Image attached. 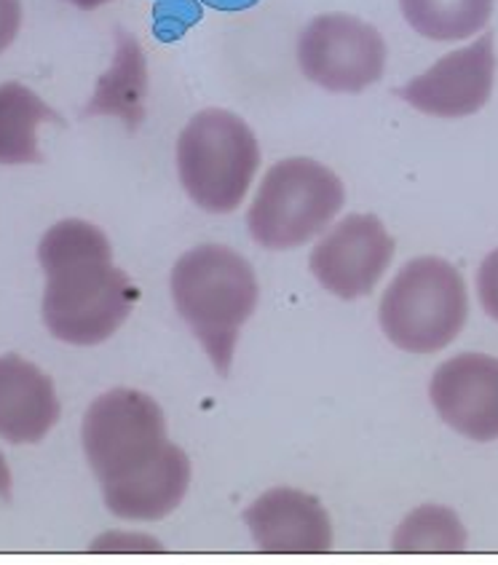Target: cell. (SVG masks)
<instances>
[{
    "instance_id": "17",
    "label": "cell",
    "mask_w": 498,
    "mask_h": 565,
    "mask_svg": "<svg viewBox=\"0 0 498 565\" xmlns=\"http://www.w3.org/2000/svg\"><path fill=\"white\" fill-rule=\"evenodd\" d=\"M392 547L400 555H458L466 550V529L451 507L424 504L402 520Z\"/></svg>"
},
{
    "instance_id": "21",
    "label": "cell",
    "mask_w": 498,
    "mask_h": 565,
    "mask_svg": "<svg viewBox=\"0 0 498 565\" xmlns=\"http://www.w3.org/2000/svg\"><path fill=\"white\" fill-rule=\"evenodd\" d=\"M11 495V469L6 463L3 454H0V499H9Z\"/></svg>"
},
{
    "instance_id": "2",
    "label": "cell",
    "mask_w": 498,
    "mask_h": 565,
    "mask_svg": "<svg viewBox=\"0 0 498 565\" xmlns=\"http://www.w3.org/2000/svg\"><path fill=\"white\" fill-rule=\"evenodd\" d=\"M169 285L182 322L225 379L231 373L239 332L261 300L255 268L236 249L201 244L178 257Z\"/></svg>"
},
{
    "instance_id": "4",
    "label": "cell",
    "mask_w": 498,
    "mask_h": 565,
    "mask_svg": "<svg viewBox=\"0 0 498 565\" xmlns=\"http://www.w3.org/2000/svg\"><path fill=\"white\" fill-rule=\"evenodd\" d=\"M469 317L466 285L443 257H413L381 298L383 335L407 354H437L462 335Z\"/></svg>"
},
{
    "instance_id": "6",
    "label": "cell",
    "mask_w": 498,
    "mask_h": 565,
    "mask_svg": "<svg viewBox=\"0 0 498 565\" xmlns=\"http://www.w3.org/2000/svg\"><path fill=\"white\" fill-rule=\"evenodd\" d=\"M86 461L99 486H113L156 461L167 448L159 402L137 388H110L89 405L81 426Z\"/></svg>"
},
{
    "instance_id": "22",
    "label": "cell",
    "mask_w": 498,
    "mask_h": 565,
    "mask_svg": "<svg viewBox=\"0 0 498 565\" xmlns=\"http://www.w3.org/2000/svg\"><path fill=\"white\" fill-rule=\"evenodd\" d=\"M75 6H84V9H92V6H99V3H107V0H73Z\"/></svg>"
},
{
    "instance_id": "15",
    "label": "cell",
    "mask_w": 498,
    "mask_h": 565,
    "mask_svg": "<svg viewBox=\"0 0 498 565\" xmlns=\"http://www.w3.org/2000/svg\"><path fill=\"white\" fill-rule=\"evenodd\" d=\"M60 116L28 86L0 84V167L41 164L38 129Z\"/></svg>"
},
{
    "instance_id": "5",
    "label": "cell",
    "mask_w": 498,
    "mask_h": 565,
    "mask_svg": "<svg viewBox=\"0 0 498 565\" xmlns=\"http://www.w3.org/2000/svg\"><path fill=\"white\" fill-rule=\"evenodd\" d=\"M343 180L314 159L274 164L257 188L247 212V228L263 249H295L325 234L343 210Z\"/></svg>"
},
{
    "instance_id": "14",
    "label": "cell",
    "mask_w": 498,
    "mask_h": 565,
    "mask_svg": "<svg viewBox=\"0 0 498 565\" xmlns=\"http://www.w3.org/2000/svg\"><path fill=\"white\" fill-rule=\"evenodd\" d=\"M145 103H148L145 52L135 35L118 30L116 54H113L107 73L99 75L84 116H110L124 121L129 129H137L145 121Z\"/></svg>"
},
{
    "instance_id": "3",
    "label": "cell",
    "mask_w": 498,
    "mask_h": 565,
    "mask_svg": "<svg viewBox=\"0 0 498 565\" xmlns=\"http://www.w3.org/2000/svg\"><path fill=\"white\" fill-rule=\"evenodd\" d=\"M261 169L255 131L236 113L206 108L178 137V178L182 191L210 215L236 212Z\"/></svg>"
},
{
    "instance_id": "8",
    "label": "cell",
    "mask_w": 498,
    "mask_h": 565,
    "mask_svg": "<svg viewBox=\"0 0 498 565\" xmlns=\"http://www.w3.org/2000/svg\"><path fill=\"white\" fill-rule=\"evenodd\" d=\"M394 238L375 215H349L332 225L308 257L314 279L340 300L375 290L394 260Z\"/></svg>"
},
{
    "instance_id": "16",
    "label": "cell",
    "mask_w": 498,
    "mask_h": 565,
    "mask_svg": "<svg viewBox=\"0 0 498 565\" xmlns=\"http://www.w3.org/2000/svg\"><path fill=\"white\" fill-rule=\"evenodd\" d=\"M496 0H400L402 17L421 38L456 43L488 28Z\"/></svg>"
},
{
    "instance_id": "13",
    "label": "cell",
    "mask_w": 498,
    "mask_h": 565,
    "mask_svg": "<svg viewBox=\"0 0 498 565\" xmlns=\"http://www.w3.org/2000/svg\"><path fill=\"white\" fill-rule=\"evenodd\" d=\"M191 488V461L186 450L167 443L156 461L121 482L103 488L105 507L121 520H161L172 514Z\"/></svg>"
},
{
    "instance_id": "19",
    "label": "cell",
    "mask_w": 498,
    "mask_h": 565,
    "mask_svg": "<svg viewBox=\"0 0 498 565\" xmlns=\"http://www.w3.org/2000/svg\"><path fill=\"white\" fill-rule=\"evenodd\" d=\"M94 552H161L163 547L140 533H107L92 544Z\"/></svg>"
},
{
    "instance_id": "18",
    "label": "cell",
    "mask_w": 498,
    "mask_h": 565,
    "mask_svg": "<svg viewBox=\"0 0 498 565\" xmlns=\"http://www.w3.org/2000/svg\"><path fill=\"white\" fill-rule=\"evenodd\" d=\"M477 298L494 322H498V249H494L477 268Z\"/></svg>"
},
{
    "instance_id": "1",
    "label": "cell",
    "mask_w": 498,
    "mask_h": 565,
    "mask_svg": "<svg viewBox=\"0 0 498 565\" xmlns=\"http://www.w3.org/2000/svg\"><path fill=\"white\" fill-rule=\"evenodd\" d=\"M46 274L43 322L56 341L97 347L116 335L135 309V281L113 266L105 231L86 220H62L38 244Z\"/></svg>"
},
{
    "instance_id": "11",
    "label": "cell",
    "mask_w": 498,
    "mask_h": 565,
    "mask_svg": "<svg viewBox=\"0 0 498 565\" xmlns=\"http://www.w3.org/2000/svg\"><path fill=\"white\" fill-rule=\"evenodd\" d=\"M257 550L268 555H325L332 550L330 514L298 488H271L244 512Z\"/></svg>"
},
{
    "instance_id": "12",
    "label": "cell",
    "mask_w": 498,
    "mask_h": 565,
    "mask_svg": "<svg viewBox=\"0 0 498 565\" xmlns=\"http://www.w3.org/2000/svg\"><path fill=\"white\" fill-rule=\"evenodd\" d=\"M60 420L52 379L17 354L0 356V439L11 445L41 443Z\"/></svg>"
},
{
    "instance_id": "9",
    "label": "cell",
    "mask_w": 498,
    "mask_h": 565,
    "mask_svg": "<svg viewBox=\"0 0 498 565\" xmlns=\"http://www.w3.org/2000/svg\"><path fill=\"white\" fill-rule=\"evenodd\" d=\"M496 81L494 35L485 33L469 46L456 49L415 75L394 94L410 108L434 118H466L490 103Z\"/></svg>"
},
{
    "instance_id": "10",
    "label": "cell",
    "mask_w": 498,
    "mask_h": 565,
    "mask_svg": "<svg viewBox=\"0 0 498 565\" xmlns=\"http://www.w3.org/2000/svg\"><path fill=\"white\" fill-rule=\"evenodd\" d=\"M437 416L475 443L498 439V356L458 354L434 370L428 383Z\"/></svg>"
},
{
    "instance_id": "20",
    "label": "cell",
    "mask_w": 498,
    "mask_h": 565,
    "mask_svg": "<svg viewBox=\"0 0 498 565\" xmlns=\"http://www.w3.org/2000/svg\"><path fill=\"white\" fill-rule=\"evenodd\" d=\"M22 30V0H0V54L17 41Z\"/></svg>"
},
{
    "instance_id": "7",
    "label": "cell",
    "mask_w": 498,
    "mask_h": 565,
    "mask_svg": "<svg viewBox=\"0 0 498 565\" xmlns=\"http://www.w3.org/2000/svg\"><path fill=\"white\" fill-rule=\"evenodd\" d=\"M300 73L319 89L359 94L386 73V41L373 24L354 14H319L298 38Z\"/></svg>"
}]
</instances>
